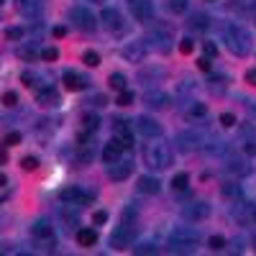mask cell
Returning a JSON list of instances; mask_svg holds the SVG:
<instances>
[{"label": "cell", "mask_w": 256, "mask_h": 256, "mask_svg": "<svg viewBox=\"0 0 256 256\" xmlns=\"http://www.w3.org/2000/svg\"><path fill=\"white\" fill-rule=\"evenodd\" d=\"M244 152L254 156V154H256V144H251V141H246V146H244Z\"/></svg>", "instance_id": "obj_54"}, {"label": "cell", "mask_w": 256, "mask_h": 256, "mask_svg": "<svg viewBox=\"0 0 256 256\" xmlns=\"http://www.w3.org/2000/svg\"><path fill=\"white\" fill-rule=\"evenodd\" d=\"M16 144H20V134H18V131H10V134H6V138H3V146H16Z\"/></svg>", "instance_id": "obj_43"}, {"label": "cell", "mask_w": 256, "mask_h": 256, "mask_svg": "<svg viewBox=\"0 0 256 256\" xmlns=\"http://www.w3.org/2000/svg\"><path fill=\"white\" fill-rule=\"evenodd\" d=\"M16 56H18V59H26V62H31V59L36 56V52H34L31 46H18V49H16Z\"/></svg>", "instance_id": "obj_37"}, {"label": "cell", "mask_w": 256, "mask_h": 256, "mask_svg": "<svg viewBox=\"0 0 256 256\" xmlns=\"http://www.w3.org/2000/svg\"><path fill=\"white\" fill-rule=\"evenodd\" d=\"M228 172L241 174V177H244V174H248V172H251V166H248L244 159H238V156H230V159H228Z\"/></svg>", "instance_id": "obj_23"}, {"label": "cell", "mask_w": 256, "mask_h": 256, "mask_svg": "<svg viewBox=\"0 0 256 256\" xmlns=\"http://www.w3.org/2000/svg\"><path fill=\"white\" fill-rule=\"evenodd\" d=\"M24 36H26V31H24V28H18V26L6 28V38H10V41H18V38H24Z\"/></svg>", "instance_id": "obj_41"}, {"label": "cell", "mask_w": 256, "mask_h": 256, "mask_svg": "<svg viewBox=\"0 0 256 256\" xmlns=\"http://www.w3.org/2000/svg\"><path fill=\"white\" fill-rule=\"evenodd\" d=\"M187 24H190V28H195V31H205V28L210 26V20H208V16H202V13H192Z\"/></svg>", "instance_id": "obj_27"}, {"label": "cell", "mask_w": 256, "mask_h": 256, "mask_svg": "<svg viewBox=\"0 0 256 256\" xmlns=\"http://www.w3.org/2000/svg\"><path fill=\"white\" fill-rule=\"evenodd\" d=\"M200 144H202V138L195 134V131H182L180 136H177V148L180 152H198L200 148Z\"/></svg>", "instance_id": "obj_14"}, {"label": "cell", "mask_w": 256, "mask_h": 256, "mask_svg": "<svg viewBox=\"0 0 256 256\" xmlns=\"http://www.w3.org/2000/svg\"><path fill=\"white\" fill-rule=\"evenodd\" d=\"M162 74H164L162 70H152V72L144 70V72H141V80H152V77H162Z\"/></svg>", "instance_id": "obj_51"}, {"label": "cell", "mask_w": 256, "mask_h": 256, "mask_svg": "<svg viewBox=\"0 0 256 256\" xmlns=\"http://www.w3.org/2000/svg\"><path fill=\"white\" fill-rule=\"evenodd\" d=\"M134 100H136V95L131 92V90H120V95H118V105L120 108H128V105H134Z\"/></svg>", "instance_id": "obj_34"}, {"label": "cell", "mask_w": 256, "mask_h": 256, "mask_svg": "<svg viewBox=\"0 0 256 256\" xmlns=\"http://www.w3.org/2000/svg\"><path fill=\"white\" fill-rule=\"evenodd\" d=\"M148 41L156 52H169L172 46V26L169 24H154L152 31H148Z\"/></svg>", "instance_id": "obj_5"}, {"label": "cell", "mask_w": 256, "mask_h": 256, "mask_svg": "<svg viewBox=\"0 0 256 256\" xmlns=\"http://www.w3.org/2000/svg\"><path fill=\"white\" fill-rule=\"evenodd\" d=\"M113 134H116V141H118L123 148H131V146H134V134H131V128H128L126 120H116V123H113Z\"/></svg>", "instance_id": "obj_15"}, {"label": "cell", "mask_w": 256, "mask_h": 256, "mask_svg": "<svg viewBox=\"0 0 256 256\" xmlns=\"http://www.w3.org/2000/svg\"><path fill=\"white\" fill-rule=\"evenodd\" d=\"M90 3H102V0H90Z\"/></svg>", "instance_id": "obj_59"}, {"label": "cell", "mask_w": 256, "mask_h": 256, "mask_svg": "<svg viewBox=\"0 0 256 256\" xmlns=\"http://www.w3.org/2000/svg\"><path fill=\"white\" fill-rule=\"evenodd\" d=\"M126 82H128V80H126V77H123L120 72L110 74V80H108V84H110L113 90H118V92H120V90H126Z\"/></svg>", "instance_id": "obj_33"}, {"label": "cell", "mask_w": 256, "mask_h": 256, "mask_svg": "<svg viewBox=\"0 0 256 256\" xmlns=\"http://www.w3.org/2000/svg\"><path fill=\"white\" fill-rule=\"evenodd\" d=\"M20 80H24L26 88H36V80H38V74H36V72H31V70H26L24 74H20Z\"/></svg>", "instance_id": "obj_39"}, {"label": "cell", "mask_w": 256, "mask_h": 256, "mask_svg": "<svg viewBox=\"0 0 256 256\" xmlns=\"http://www.w3.org/2000/svg\"><path fill=\"white\" fill-rule=\"evenodd\" d=\"M205 116H208V105H202V102H192V105H190V110H187L190 123H192V120H202Z\"/></svg>", "instance_id": "obj_26"}, {"label": "cell", "mask_w": 256, "mask_h": 256, "mask_svg": "<svg viewBox=\"0 0 256 256\" xmlns=\"http://www.w3.org/2000/svg\"><path fill=\"white\" fill-rule=\"evenodd\" d=\"M8 184V180H6V174H0V187H6Z\"/></svg>", "instance_id": "obj_58"}, {"label": "cell", "mask_w": 256, "mask_h": 256, "mask_svg": "<svg viewBox=\"0 0 256 256\" xmlns=\"http://www.w3.org/2000/svg\"><path fill=\"white\" fill-rule=\"evenodd\" d=\"M82 126H84V131H98L100 128V116L98 113H84V118H82Z\"/></svg>", "instance_id": "obj_30"}, {"label": "cell", "mask_w": 256, "mask_h": 256, "mask_svg": "<svg viewBox=\"0 0 256 256\" xmlns=\"http://www.w3.org/2000/svg\"><path fill=\"white\" fill-rule=\"evenodd\" d=\"M223 36H226L228 49L236 54V56H246V54L251 52V34H248L246 28H241V26H236V24H230V26L223 28Z\"/></svg>", "instance_id": "obj_2"}, {"label": "cell", "mask_w": 256, "mask_h": 256, "mask_svg": "<svg viewBox=\"0 0 256 256\" xmlns=\"http://www.w3.org/2000/svg\"><path fill=\"white\" fill-rule=\"evenodd\" d=\"M41 56H44V62H54V59H59V52L54 46H49V49L41 52Z\"/></svg>", "instance_id": "obj_47"}, {"label": "cell", "mask_w": 256, "mask_h": 256, "mask_svg": "<svg viewBox=\"0 0 256 256\" xmlns=\"http://www.w3.org/2000/svg\"><path fill=\"white\" fill-rule=\"evenodd\" d=\"M120 56H123L126 62L138 64V62L146 59V44H144V41H128V44L120 49Z\"/></svg>", "instance_id": "obj_11"}, {"label": "cell", "mask_w": 256, "mask_h": 256, "mask_svg": "<svg viewBox=\"0 0 256 256\" xmlns=\"http://www.w3.org/2000/svg\"><path fill=\"white\" fill-rule=\"evenodd\" d=\"M136 187H138L141 195H156V192H159V180L144 174V177H138V184Z\"/></svg>", "instance_id": "obj_22"}, {"label": "cell", "mask_w": 256, "mask_h": 256, "mask_svg": "<svg viewBox=\"0 0 256 256\" xmlns=\"http://www.w3.org/2000/svg\"><path fill=\"white\" fill-rule=\"evenodd\" d=\"M6 162H8V154H6V152H0V164H6Z\"/></svg>", "instance_id": "obj_57"}, {"label": "cell", "mask_w": 256, "mask_h": 256, "mask_svg": "<svg viewBox=\"0 0 256 256\" xmlns=\"http://www.w3.org/2000/svg\"><path fill=\"white\" fill-rule=\"evenodd\" d=\"M144 162H146L148 169L159 172V169H166L172 164V152H169L166 144H148L146 152H144Z\"/></svg>", "instance_id": "obj_3"}, {"label": "cell", "mask_w": 256, "mask_h": 256, "mask_svg": "<svg viewBox=\"0 0 256 256\" xmlns=\"http://www.w3.org/2000/svg\"><path fill=\"white\" fill-rule=\"evenodd\" d=\"M208 90L216 92V95H223V92H226V77H212V80H208Z\"/></svg>", "instance_id": "obj_32"}, {"label": "cell", "mask_w": 256, "mask_h": 256, "mask_svg": "<svg viewBox=\"0 0 256 256\" xmlns=\"http://www.w3.org/2000/svg\"><path fill=\"white\" fill-rule=\"evenodd\" d=\"M77 162H80V164H90V162H92V144H90V141H88V144L80 141V154H77Z\"/></svg>", "instance_id": "obj_29"}, {"label": "cell", "mask_w": 256, "mask_h": 256, "mask_svg": "<svg viewBox=\"0 0 256 256\" xmlns=\"http://www.w3.org/2000/svg\"><path fill=\"white\" fill-rule=\"evenodd\" d=\"M208 3H216V0H208Z\"/></svg>", "instance_id": "obj_61"}, {"label": "cell", "mask_w": 256, "mask_h": 256, "mask_svg": "<svg viewBox=\"0 0 256 256\" xmlns=\"http://www.w3.org/2000/svg\"><path fill=\"white\" fill-rule=\"evenodd\" d=\"M102 24H105V28H108L113 36H118V38H123L126 34H128V20L120 16V10H116V8H102Z\"/></svg>", "instance_id": "obj_4"}, {"label": "cell", "mask_w": 256, "mask_h": 256, "mask_svg": "<svg viewBox=\"0 0 256 256\" xmlns=\"http://www.w3.org/2000/svg\"><path fill=\"white\" fill-rule=\"evenodd\" d=\"M82 62L88 64V67H98V64H100V54L92 52V49H88V52L82 54Z\"/></svg>", "instance_id": "obj_35"}, {"label": "cell", "mask_w": 256, "mask_h": 256, "mask_svg": "<svg viewBox=\"0 0 256 256\" xmlns=\"http://www.w3.org/2000/svg\"><path fill=\"white\" fill-rule=\"evenodd\" d=\"M123 156V146L113 138L110 144H105V148H102V162L105 164H113V162H118Z\"/></svg>", "instance_id": "obj_21"}, {"label": "cell", "mask_w": 256, "mask_h": 256, "mask_svg": "<svg viewBox=\"0 0 256 256\" xmlns=\"http://www.w3.org/2000/svg\"><path fill=\"white\" fill-rule=\"evenodd\" d=\"M251 223L256 226V202H251Z\"/></svg>", "instance_id": "obj_56"}, {"label": "cell", "mask_w": 256, "mask_h": 256, "mask_svg": "<svg viewBox=\"0 0 256 256\" xmlns=\"http://www.w3.org/2000/svg\"><path fill=\"white\" fill-rule=\"evenodd\" d=\"M70 20H72V26L74 28H80V31H95L98 28V20H95V16L84 8V6H74L72 10H70Z\"/></svg>", "instance_id": "obj_6"}, {"label": "cell", "mask_w": 256, "mask_h": 256, "mask_svg": "<svg viewBox=\"0 0 256 256\" xmlns=\"http://www.w3.org/2000/svg\"><path fill=\"white\" fill-rule=\"evenodd\" d=\"M131 172H134L131 159H118V162L108 164V177H110L113 182H123V180H128V174H131Z\"/></svg>", "instance_id": "obj_13"}, {"label": "cell", "mask_w": 256, "mask_h": 256, "mask_svg": "<svg viewBox=\"0 0 256 256\" xmlns=\"http://www.w3.org/2000/svg\"><path fill=\"white\" fill-rule=\"evenodd\" d=\"M192 49H195V44H192V38H190V36L180 41V52H182V54H190Z\"/></svg>", "instance_id": "obj_46"}, {"label": "cell", "mask_w": 256, "mask_h": 256, "mask_svg": "<svg viewBox=\"0 0 256 256\" xmlns=\"http://www.w3.org/2000/svg\"><path fill=\"white\" fill-rule=\"evenodd\" d=\"M134 251H136V254H156V246L148 244V241H144V244H138Z\"/></svg>", "instance_id": "obj_44"}, {"label": "cell", "mask_w": 256, "mask_h": 256, "mask_svg": "<svg viewBox=\"0 0 256 256\" xmlns=\"http://www.w3.org/2000/svg\"><path fill=\"white\" fill-rule=\"evenodd\" d=\"M62 80H64V88H67V90H84V88L90 84V80H84V77L77 74L74 70H67V72L62 74Z\"/></svg>", "instance_id": "obj_19"}, {"label": "cell", "mask_w": 256, "mask_h": 256, "mask_svg": "<svg viewBox=\"0 0 256 256\" xmlns=\"http://www.w3.org/2000/svg\"><path fill=\"white\" fill-rule=\"evenodd\" d=\"M226 244H228V241H226L223 236H210V238H208V246H210L212 251H220Z\"/></svg>", "instance_id": "obj_40"}, {"label": "cell", "mask_w": 256, "mask_h": 256, "mask_svg": "<svg viewBox=\"0 0 256 256\" xmlns=\"http://www.w3.org/2000/svg\"><path fill=\"white\" fill-rule=\"evenodd\" d=\"M77 244H80V246H95V244H98V233L90 230V228L77 230Z\"/></svg>", "instance_id": "obj_25"}, {"label": "cell", "mask_w": 256, "mask_h": 256, "mask_svg": "<svg viewBox=\"0 0 256 256\" xmlns=\"http://www.w3.org/2000/svg\"><path fill=\"white\" fill-rule=\"evenodd\" d=\"M64 34H67V28H64V26H54V36H56V38H62Z\"/></svg>", "instance_id": "obj_55"}, {"label": "cell", "mask_w": 256, "mask_h": 256, "mask_svg": "<svg viewBox=\"0 0 256 256\" xmlns=\"http://www.w3.org/2000/svg\"><path fill=\"white\" fill-rule=\"evenodd\" d=\"M92 223L95 226H105V223H108V210H98L92 216Z\"/></svg>", "instance_id": "obj_45"}, {"label": "cell", "mask_w": 256, "mask_h": 256, "mask_svg": "<svg viewBox=\"0 0 256 256\" xmlns=\"http://www.w3.org/2000/svg\"><path fill=\"white\" fill-rule=\"evenodd\" d=\"M230 244H233V251H236V254H241V251H244V238H233Z\"/></svg>", "instance_id": "obj_53"}, {"label": "cell", "mask_w": 256, "mask_h": 256, "mask_svg": "<svg viewBox=\"0 0 256 256\" xmlns=\"http://www.w3.org/2000/svg\"><path fill=\"white\" fill-rule=\"evenodd\" d=\"M187 184H190V174H184V172L174 174V180H172V187L174 190H187Z\"/></svg>", "instance_id": "obj_36"}, {"label": "cell", "mask_w": 256, "mask_h": 256, "mask_svg": "<svg viewBox=\"0 0 256 256\" xmlns=\"http://www.w3.org/2000/svg\"><path fill=\"white\" fill-rule=\"evenodd\" d=\"M20 166H24L26 172H34V169L38 166V159L36 156H24V159H20Z\"/></svg>", "instance_id": "obj_42"}, {"label": "cell", "mask_w": 256, "mask_h": 256, "mask_svg": "<svg viewBox=\"0 0 256 256\" xmlns=\"http://www.w3.org/2000/svg\"><path fill=\"white\" fill-rule=\"evenodd\" d=\"M59 198H62V202L77 205V208H82L84 202H90V200H92V195H88V192L80 190V187H64V190L59 192Z\"/></svg>", "instance_id": "obj_10"}, {"label": "cell", "mask_w": 256, "mask_h": 256, "mask_svg": "<svg viewBox=\"0 0 256 256\" xmlns=\"http://www.w3.org/2000/svg\"><path fill=\"white\" fill-rule=\"evenodd\" d=\"M36 100H38V105L41 108H54V105H59V92L54 90V88H38V92H36Z\"/></svg>", "instance_id": "obj_18"}, {"label": "cell", "mask_w": 256, "mask_h": 256, "mask_svg": "<svg viewBox=\"0 0 256 256\" xmlns=\"http://www.w3.org/2000/svg\"><path fill=\"white\" fill-rule=\"evenodd\" d=\"M210 212H212V208L208 202H190V205L182 208V218L190 220V223H202V220L210 218Z\"/></svg>", "instance_id": "obj_7"}, {"label": "cell", "mask_w": 256, "mask_h": 256, "mask_svg": "<svg viewBox=\"0 0 256 256\" xmlns=\"http://www.w3.org/2000/svg\"><path fill=\"white\" fill-rule=\"evenodd\" d=\"M31 236H34V238H49V236H52L49 220H36V223L31 226Z\"/></svg>", "instance_id": "obj_24"}, {"label": "cell", "mask_w": 256, "mask_h": 256, "mask_svg": "<svg viewBox=\"0 0 256 256\" xmlns=\"http://www.w3.org/2000/svg\"><path fill=\"white\" fill-rule=\"evenodd\" d=\"M254 246H256V238H254Z\"/></svg>", "instance_id": "obj_62"}, {"label": "cell", "mask_w": 256, "mask_h": 256, "mask_svg": "<svg viewBox=\"0 0 256 256\" xmlns=\"http://www.w3.org/2000/svg\"><path fill=\"white\" fill-rule=\"evenodd\" d=\"M200 236H198V230L195 228H187V226H177L172 233H169V238H166V248L172 251V254H192L198 246Z\"/></svg>", "instance_id": "obj_1"}, {"label": "cell", "mask_w": 256, "mask_h": 256, "mask_svg": "<svg viewBox=\"0 0 256 256\" xmlns=\"http://www.w3.org/2000/svg\"><path fill=\"white\" fill-rule=\"evenodd\" d=\"M246 82L251 84V88H256V70H248L246 72Z\"/></svg>", "instance_id": "obj_52"}, {"label": "cell", "mask_w": 256, "mask_h": 256, "mask_svg": "<svg viewBox=\"0 0 256 256\" xmlns=\"http://www.w3.org/2000/svg\"><path fill=\"white\" fill-rule=\"evenodd\" d=\"M198 67H200L202 72H210V70H212V62H210L208 56H200V59H198Z\"/></svg>", "instance_id": "obj_49"}, {"label": "cell", "mask_w": 256, "mask_h": 256, "mask_svg": "<svg viewBox=\"0 0 256 256\" xmlns=\"http://www.w3.org/2000/svg\"><path fill=\"white\" fill-rule=\"evenodd\" d=\"M3 3H6V0H0V6H3Z\"/></svg>", "instance_id": "obj_60"}, {"label": "cell", "mask_w": 256, "mask_h": 256, "mask_svg": "<svg viewBox=\"0 0 256 256\" xmlns=\"http://www.w3.org/2000/svg\"><path fill=\"white\" fill-rule=\"evenodd\" d=\"M16 8L26 18H38L41 10H44V3H41V0H16Z\"/></svg>", "instance_id": "obj_16"}, {"label": "cell", "mask_w": 256, "mask_h": 256, "mask_svg": "<svg viewBox=\"0 0 256 256\" xmlns=\"http://www.w3.org/2000/svg\"><path fill=\"white\" fill-rule=\"evenodd\" d=\"M0 223H3V218H0Z\"/></svg>", "instance_id": "obj_63"}, {"label": "cell", "mask_w": 256, "mask_h": 256, "mask_svg": "<svg viewBox=\"0 0 256 256\" xmlns=\"http://www.w3.org/2000/svg\"><path fill=\"white\" fill-rule=\"evenodd\" d=\"M144 102H146V108L159 110V108H164V105L169 102V95L164 90H146L144 92Z\"/></svg>", "instance_id": "obj_17"}, {"label": "cell", "mask_w": 256, "mask_h": 256, "mask_svg": "<svg viewBox=\"0 0 256 256\" xmlns=\"http://www.w3.org/2000/svg\"><path fill=\"white\" fill-rule=\"evenodd\" d=\"M202 49H205V56H216V54H218V49H216V44H212V41H205Z\"/></svg>", "instance_id": "obj_50"}, {"label": "cell", "mask_w": 256, "mask_h": 256, "mask_svg": "<svg viewBox=\"0 0 256 256\" xmlns=\"http://www.w3.org/2000/svg\"><path fill=\"white\" fill-rule=\"evenodd\" d=\"M220 192H223V198L230 200V202H233V200H241V187H238L236 182H226Z\"/></svg>", "instance_id": "obj_28"}, {"label": "cell", "mask_w": 256, "mask_h": 256, "mask_svg": "<svg viewBox=\"0 0 256 256\" xmlns=\"http://www.w3.org/2000/svg\"><path fill=\"white\" fill-rule=\"evenodd\" d=\"M190 6V0H166V10L174 13V16H182Z\"/></svg>", "instance_id": "obj_31"}, {"label": "cell", "mask_w": 256, "mask_h": 256, "mask_svg": "<svg viewBox=\"0 0 256 256\" xmlns=\"http://www.w3.org/2000/svg\"><path fill=\"white\" fill-rule=\"evenodd\" d=\"M230 216L233 220H238V223H251V202H241V200H233L230 202Z\"/></svg>", "instance_id": "obj_20"}, {"label": "cell", "mask_w": 256, "mask_h": 256, "mask_svg": "<svg viewBox=\"0 0 256 256\" xmlns=\"http://www.w3.org/2000/svg\"><path fill=\"white\" fill-rule=\"evenodd\" d=\"M134 230H136V226H134V220H123L113 233H110V246L113 248H126L128 246V241H131L134 238Z\"/></svg>", "instance_id": "obj_8"}, {"label": "cell", "mask_w": 256, "mask_h": 256, "mask_svg": "<svg viewBox=\"0 0 256 256\" xmlns=\"http://www.w3.org/2000/svg\"><path fill=\"white\" fill-rule=\"evenodd\" d=\"M220 123H223L226 128H233V126H236V116H233V113H223V116H220Z\"/></svg>", "instance_id": "obj_48"}, {"label": "cell", "mask_w": 256, "mask_h": 256, "mask_svg": "<svg viewBox=\"0 0 256 256\" xmlns=\"http://www.w3.org/2000/svg\"><path fill=\"white\" fill-rule=\"evenodd\" d=\"M128 8H131V16L141 24H152L154 20V6L152 0H128Z\"/></svg>", "instance_id": "obj_9"}, {"label": "cell", "mask_w": 256, "mask_h": 256, "mask_svg": "<svg viewBox=\"0 0 256 256\" xmlns=\"http://www.w3.org/2000/svg\"><path fill=\"white\" fill-rule=\"evenodd\" d=\"M136 131L146 138H159L162 136V126L154 120V118H148V116H138L136 118Z\"/></svg>", "instance_id": "obj_12"}, {"label": "cell", "mask_w": 256, "mask_h": 256, "mask_svg": "<svg viewBox=\"0 0 256 256\" xmlns=\"http://www.w3.org/2000/svg\"><path fill=\"white\" fill-rule=\"evenodd\" d=\"M3 105H6V108H13V105H18V92L6 90V92H3Z\"/></svg>", "instance_id": "obj_38"}]
</instances>
